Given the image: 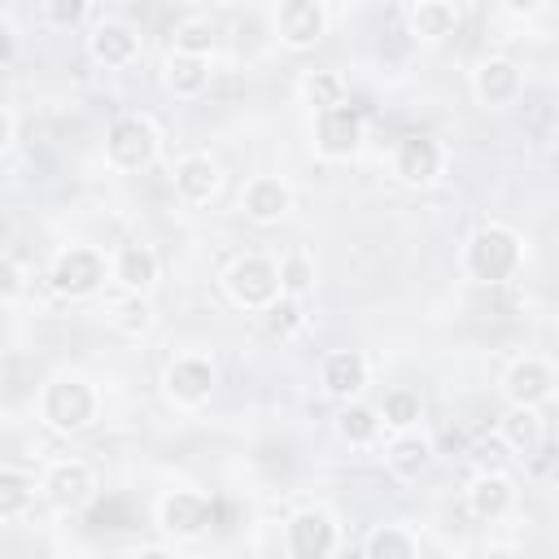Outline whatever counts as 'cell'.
<instances>
[{
  "instance_id": "obj_1",
  "label": "cell",
  "mask_w": 559,
  "mask_h": 559,
  "mask_svg": "<svg viewBox=\"0 0 559 559\" xmlns=\"http://www.w3.org/2000/svg\"><path fill=\"white\" fill-rule=\"evenodd\" d=\"M459 266L480 288H511L524 271V236L507 223H480L463 240Z\"/></svg>"
},
{
  "instance_id": "obj_2",
  "label": "cell",
  "mask_w": 559,
  "mask_h": 559,
  "mask_svg": "<svg viewBox=\"0 0 559 559\" xmlns=\"http://www.w3.org/2000/svg\"><path fill=\"white\" fill-rule=\"evenodd\" d=\"M35 406H39L44 428H52L61 437H79L100 419V389H96V380H87L79 371H61V376L44 380Z\"/></svg>"
},
{
  "instance_id": "obj_3",
  "label": "cell",
  "mask_w": 559,
  "mask_h": 559,
  "mask_svg": "<svg viewBox=\"0 0 559 559\" xmlns=\"http://www.w3.org/2000/svg\"><path fill=\"white\" fill-rule=\"evenodd\" d=\"M162 153V135L153 127L148 114H118L105 127V166L118 175H135L148 170Z\"/></svg>"
},
{
  "instance_id": "obj_4",
  "label": "cell",
  "mask_w": 559,
  "mask_h": 559,
  "mask_svg": "<svg viewBox=\"0 0 559 559\" xmlns=\"http://www.w3.org/2000/svg\"><path fill=\"white\" fill-rule=\"evenodd\" d=\"M105 284H109V253L92 245H66L48 266V288L66 301L96 297Z\"/></svg>"
},
{
  "instance_id": "obj_5",
  "label": "cell",
  "mask_w": 559,
  "mask_h": 559,
  "mask_svg": "<svg viewBox=\"0 0 559 559\" xmlns=\"http://www.w3.org/2000/svg\"><path fill=\"white\" fill-rule=\"evenodd\" d=\"M362 140H367V122H362L354 100H341V105H328V109L310 114V148H314V157L349 162L362 148Z\"/></svg>"
},
{
  "instance_id": "obj_6",
  "label": "cell",
  "mask_w": 559,
  "mask_h": 559,
  "mask_svg": "<svg viewBox=\"0 0 559 559\" xmlns=\"http://www.w3.org/2000/svg\"><path fill=\"white\" fill-rule=\"evenodd\" d=\"M223 293L245 314H258L262 306H271L280 297L275 258H266V253H240V258H231L227 271H223Z\"/></svg>"
},
{
  "instance_id": "obj_7",
  "label": "cell",
  "mask_w": 559,
  "mask_h": 559,
  "mask_svg": "<svg viewBox=\"0 0 559 559\" xmlns=\"http://www.w3.org/2000/svg\"><path fill=\"white\" fill-rule=\"evenodd\" d=\"M214 389H218V367H214L210 354H197V349L175 354V358L166 362V371H162V393H166V402L179 406V411L205 406V402L214 397Z\"/></svg>"
},
{
  "instance_id": "obj_8",
  "label": "cell",
  "mask_w": 559,
  "mask_h": 559,
  "mask_svg": "<svg viewBox=\"0 0 559 559\" xmlns=\"http://www.w3.org/2000/svg\"><path fill=\"white\" fill-rule=\"evenodd\" d=\"M153 520L170 542H197L214 524V502L201 489H166L153 507Z\"/></svg>"
},
{
  "instance_id": "obj_9",
  "label": "cell",
  "mask_w": 559,
  "mask_h": 559,
  "mask_svg": "<svg viewBox=\"0 0 559 559\" xmlns=\"http://www.w3.org/2000/svg\"><path fill=\"white\" fill-rule=\"evenodd\" d=\"M284 550L293 559H328L341 550V524L323 507H301L284 524Z\"/></svg>"
},
{
  "instance_id": "obj_10",
  "label": "cell",
  "mask_w": 559,
  "mask_h": 559,
  "mask_svg": "<svg viewBox=\"0 0 559 559\" xmlns=\"http://www.w3.org/2000/svg\"><path fill=\"white\" fill-rule=\"evenodd\" d=\"M389 170L406 188H432L445 175V148L432 135H402L389 153Z\"/></svg>"
},
{
  "instance_id": "obj_11",
  "label": "cell",
  "mask_w": 559,
  "mask_h": 559,
  "mask_svg": "<svg viewBox=\"0 0 559 559\" xmlns=\"http://www.w3.org/2000/svg\"><path fill=\"white\" fill-rule=\"evenodd\" d=\"M39 498L57 511H83L96 498V472L87 459H52L39 476Z\"/></svg>"
},
{
  "instance_id": "obj_12",
  "label": "cell",
  "mask_w": 559,
  "mask_h": 559,
  "mask_svg": "<svg viewBox=\"0 0 559 559\" xmlns=\"http://www.w3.org/2000/svg\"><path fill=\"white\" fill-rule=\"evenodd\" d=\"M271 26L288 52H310L328 35V4L323 0H280L271 13Z\"/></svg>"
},
{
  "instance_id": "obj_13",
  "label": "cell",
  "mask_w": 559,
  "mask_h": 559,
  "mask_svg": "<svg viewBox=\"0 0 559 559\" xmlns=\"http://www.w3.org/2000/svg\"><path fill=\"white\" fill-rule=\"evenodd\" d=\"M472 96L485 109H511L524 100V70L511 57H485L472 70Z\"/></svg>"
},
{
  "instance_id": "obj_14",
  "label": "cell",
  "mask_w": 559,
  "mask_h": 559,
  "mask_svg": "<svg viewBox=\"0 0 559 559\" xmlns=\"http://www.w3.org/2000/svg\"><path fill=\"white\" fill-rule=\"evenodd\" d=\"M555 367L537 354H524L515 358L507 371H502V397L507 406H546L555 397Z\"/></svg>"
},
{
  "instance_id": "obj_15",
  "label": "cell",
  "mask_w": 559,
  "mask_h": 559,
  "mask_svg": "<svg viewBox=\"0 0 559 559\" xmlns=\"http://www.w3.org/2000/svg\"><path fill=\"white\" fill-rule=\"evenodd\" d=\"M463 507L480 524H498L515 511V480L507 472H476L463 489Z\"/></svg>"
},
{
  "instance_id": "obj_16",
  "label": "cell",
  "mask_w": 559,
  "mask_h": 559,
  "mask_svg": "<svg viewBox=\"0 0 559 559\" xmlns=\"http://www.w3.org/2000/svg\"><path fill=\"white\" fill-rule=\"evenodd\" d=\"M87 57H92L96 66H105V70H127V66H135V61H140V35H135V26L122 22V17L96 22L92 35H87Z\"/></svg>"
},
{
  "instance_id": "obj_17",
  "label": "cell",
  "mask_w": 559,
  "mask_h": 559,
  "mask_svg": "<svg viewBox=\"0 0 559 559\" xmlns=\"http://www.w3.org/2000/svg\"><path fill=\"white\" fill-rule=\"evenodd\" d=\"M240 210L258 227H271L280 218H288V210H293L288 179H280V175H249L245 188H240Z\"/></svg>"
},
{
  "instance_id": "obj_18",
  "label": "cell",
  "mask_w": 559,
  "mask_h": 559,
  "mask_svg": "<svg viewBox=\"0 0 559 559\" xmlns=\"http://www.w3.org/2000/svg\"><path fill=\"white\" fill-rule=\"evenodd\" d=\"M162 280V258L140 245V240H127L109 253V284L122 288V293H148L153 284Z\"/></svg>"
},
{
  "instance_id": "obj_19",
  "label": "cell",
  "mask_w": 559,
  "mask_h": 559,
  "mask_svg": "<svg viewBox=\"0 0 559 559\" xmlns=\"http://www.w3.org/2000/svg\"><path fill=\"white\" fill-rule=\"evenodd\" d=\"M319 384H323V393L336 397V402L362 397V389L371 384V362H367V354H358V349H332V354H323V362H319Z\"/></svg>"
},
{
  "instance_id": "obj_20",
  "label": "cell",
  "mask_w": 559,
  "mask_h": 559,
  "mask_svg": "<svg viewBox=\"0 0 559 559\" xmlns=\"http://www.w3.org/2000/svg\"><path fill=\"white\" fill-rule=\"evenodd\" d=\"M170 183H175V197L183 205H210L218 197V188H223V166L210 153H183L175 162Z\"/></svg>"
},
{
  "instance_id": "obj_21",
  "label": "cell",
  "mask_w": 559,
  "mask_h": 559,
  "mask_svg": "<svg viewBox=\"0 0 559 559\" xmlns=\"http://www.w3.org/2000/svg\"><path fill=\"white\" fill-rule=\"evenodd\" d=\"M384 467L393 472V480L411 485L419 480L428 467H432V441L419 432V428H406V432H393L389 445H384Z\"/></svg>"
},
{
  "instance_id": "obj_22",
  "label": "cell",
  "mask_w": 559,
  "mask_h": 559,
  "mask_svg": "<svg viewBox=\"0 0 559 559\" xmlns=\"http://www.w3.org/2000/svg\"><path fill=\"white\" fill-rule=\"evenodd\" d=\"M498 441L511 450V454H537L542 441H546V419H542V406H507L502 419H498Z\"/></svg>"
},
{
  "instance_id": "obj_23",
  "label": "cell",
  "mask_w": 559,
  "mask_h": 559,
  "mask_svg": "<svg viewBox=\"0 0 559 559\" xmlns=\"http://www.w3.org/2000/svg\"><path fill=\"white\" fill-rule=\"evenodd\" d=\"M406 22L419 44H445L459 31V9L450 0H411Z\"/></svg>"
},
{
  "instance_id": "obj_24",
  "label": "cell",
  "mask_w": 559,
  "mask_h": 559,
  "mask_svg": "<svg viewBox=\"0 0 559 559\" xmlns=\"http://www.w3.org/2000/svg\"><path fill=\"white\" fill-rule=\"evenodd\" d=\"M162 79H166V87H170L179 100H197V96H205V87H210V57L175 52V48H170Z\"/></svg>"
},
{
  "instance_id": "obj_25",
  "label": "cell",
  "mask_w": 559,
  "mask_h": 559,
  "mask_svg": "<svg viewBox=\"0 0 559 559\" xmlns=\"http://www.w3.org/2000/svg\"><path fill=\"white\" fill-rule=\"evenodd\" d=\"M380 432H384V424H380V415H376V406H371V402L349 397V402L341 406V415H336V437H341L345 445L367 450V445H376V441H380Z\"/></svg>"
},
{
  "instance_id": "obj_26",
  "label": "cell",
  "mask_w": 559,
  "mask_h": 559,
  "mask_svg": "<svg viewBox=\"0 0 559 559\" xmlns=\"http://www.w3.org/2000/svg\"><path fill=\"white\" fill-rule=\"evenodd\" d=\"M376 415H380V424H384L389 432L419 428V424H424V397H419L415 389H406V384H393V389H384V397L376 402Z\"/></svg>"
},
{
  "instance_id": "obj_27",
  "label": "cell",
  "mask_w": 559,
  "mask_h": 559,
  "mask_svg": "<svg viewBox=\"0 0 559 559\" xmlns=\"http://www.w3.org/2000/svg\"><path fill=\"white\" fill-rule=\"evenodd\" d=\"M39 498V480L26 472V467H13V463H0V520H17L35 507Z\"/></svg>"
},
{
  "instance_id": "obj_28",
  "label": "cell",
  "mask_w": 559,
  "mask_h": 559,
  "mask_svg": "<svg viewBox=\"0 0 559 559\" xmlns=\"http://www.w3.org/2000/svg\"><path fill=\"white\" fill-rule=\"evenodd\" d=\"M297 96H301V105L314 114V109H328V105L349 100V83H345L341 70H306V74L297 79Z\"/></svg>"
},
{
  "instance_id": "obj_29",
  "label": "cell",
  "mask_w": 559,
  "mask_h": 559,
  "mask_svg": "<svg viewBox=\"0 0 559 559\" xmlns=\"http://www.w3.org/2000/svg\"><path fill=\"white\" fill-rule=\"evenodd\" d=\"M362 555L367 559H415L419 555V537L406 524H376L362 537Z\"/></svg>"
},
{
  "instance_id": "obj_30",
  "label": "cell",
  "mask_w": 559,
  "mask_h": 559,
  "mask_svg": "<svg viewBox=\"0 0 559 559\" xmlns=\"http://www.w3.org/2000/svg\"><path fill=\"white\" fill-rule=\"evenodd\" d=\"M258 323H262V332H266L271 341H293V336L306 328V310H301L297 297H284V293H280L271 306L258 310Z\"/></svg>"
},
{
  "instance_id": "obj_31",
  "label": "cell",
  "mask_w": 559,
  "mask_h": 559,
  "mask_svg": "<svg viewBox=\"0 0 559 559\" xmlns=\"http://www.w3.org/2000/svg\"><path fill=\"white\" fill-rule=\"evenodd\" d=\"M275 271H280V293H284V297L306 301V297L314 293V258H310L306 249L284 253V258L275 262Z\"/></svg>"
},
{
  "instance_id": "obj_32",
  "label": "cell",
  "mask_w": 559,
  "mask_h": 559,
  "mask_svg": "<svg viewBox=\"0 0 559 559\" xmlns=\"http://www.w3.org/2000/svg\"><path fill=\"white\" fill-rule=\"evenodd\" d=\"M214 44H218V31L205 13H192L183 17L175 31H170V48L175 52H197V57H214Z\"/></svg>"
},
{
  "instance_id": "obj_33",
  "label": "cell",
  "mask_w": 559,
  "mask_h": 559,
  "mask_svg": "<svg viewBox=\"0 0 559 559\" xmlns=\"http://www.w3.org/2000/svg\"><path fill=\"white\" fill-rule=\"evenodd\" d=\"M109 323L122 332V336H144L153 328V306L144 293H122L109 310Z\"/></svg>"
},
{
  "instance_id": "obj_34",
  "label": "cell",
  "mask_w": 559,
  "mask_h": 559,
  "mask_svg": "<svg viewBox=\"0 0 559 559\" xmlns=\"http://www.w3.org/2000/svg\"><path fill=\"white\" fill-rule=\"evenodd\" d=\"M87 9H92V0H44V22L52 31H70V26L87 22Z\"/></svg>"
},
{
  "instance_id": "obj_35",
  "label": "cell",
  "mask_w": 559,
  "mask_h": 559,
  "mask_svg": "<svg viewBox=\"0 0 559 559\" xmlns=\"http://www.w3.org/2000/svg\"><path fill=\"white\" fill-rule=\"evenodd\" d=\"M22 288H26L22 266H17L9 253H0V306H13V301L22 297Z\"/></svg>"
},
{
  "instance_id": "obj_36",
  "label": "cell",
  "mask_w": 559,
  "mask_h": 559,
  "mask_svg": "<svg viewBox=\"0 0 559 559\" xmlns=\"http://www.w3.org/2000/svg\"><path fill=\"white\" fill-rule=\"evenodd\" d=\"M13 57H17V31L0 17V70H4V66H13Z\"/></svg>"
},
{
  "instance_id": "obj_37",
  "label": "cell",
  "mask_w": 559,
  "mask_h": 559,
  "mask_svg": "<svg viewBox=\"0 0 559 559\" xmlns=\"http://www.w3.org/2000/svg\"><path fill=\"white\" fill-rule=\"evenodd\" d=\"M13 131H17V127H13V114H9L4 105H0V153H4L9 144H13Z\"/></svg>"
},
{
  "instance_id": "obj_38",
  "label": "cell",
  "mask_w": 559,
  "mask_h": 559,
  "mask_svg": "<svg viewBox=\"0 0 559 559\" xmlns=\"http://www.w3.org/2000/svg\"><path fill=\"white\" fill-rule=\"evenodd\" d=\"M502 9H507V13L528 17V13H537V9H542V0H502Z\"/></svg>"
},
{
  "instance_id": "obj_39",
  "label": "cell",
  "mask_w": 559,
  "mask_h": 559,
  "mask_svg": "<svg viewBox=\"0 0 559 559\" xmlns=\"http://www.w3.org/2000/svg\"><path fill=\"white\" fill-rule=\"evenodd\" d=\"M450 4H454V9H463V4H472V0H450Z\"/></svg>"
}]
</instances>
